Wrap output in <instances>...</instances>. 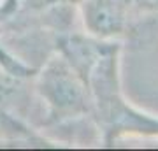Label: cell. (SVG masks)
<instances>
[{
    "label": "cell",
    "instance_id": "1",
    "mask_svg": "<svg viewBox=\"0 0 158 151\" xmlns=\"http://www.w3.org/2000/svg\"><path fill=\"white\" fill-rule=\"evenodd\" d=\"M56 51L85 83L91 106V123L104 146L121 137H158V116L137 109L121 91V40H104L88 34H62Z\"/></svg>",
    "mask_w": 158,
    "mask_h": 151
},
{
    "label": "cell",
    "instance_id": "2",
    "mask_svg": "<svg viewBox=\"0 0 158 151\" xmlns=\"http://www.w3.org/2000/svg\"><path fill=\"white\" fill-rule=\"evenodd\" d=\"M35 91L46 107L44 127H67L83 120L91 121L90 97L77 72L60 53L48 58L35 72Z\"/></svg>",
    "mask_w": 158,
    "mask_h": 151
},
{
    "label": "cell",
    "instance_id": "3",
    "mask_svg": "<svg viewBox=\"0 0 158 151\" xmlns=\"http://www.w3.org/2000/svg\"><path fill=\"white\" fill-rule=\"evenodd\" d=\"M85 34L104 40H119L132 28L130 0H77Z\"/></svg>",
    "mask_w": 158,
    "mask_h": 151
},
{
    "label": "cell",
    "instance_id": "4",
    "mask_svg": "<svg viewBox=\"0 0 158 151\" xmlns=\"http://www.w3.org/2000/svg\"><path fill=\"white\" fill-rule=\"evenodd\" d=\"M130 4H132V28H130V32H134L142 19L158 18V0H130Z\"/></svg>",
    "mask_w": 158,
    "mask_h": 151
}]
</instances>
